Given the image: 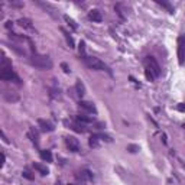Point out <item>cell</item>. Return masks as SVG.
<instances>
[{"label":"cell","instance_id":"obj_10","mask_svg":"<svg viewBox=\"0 0 185 185\" xmlns=\"http://www.w3.org/2000/svg\"><path fill=\"white\" fill-rule=\"evenodd\" d=\"M88 19L93 20V22H97V23H100L101 20H103V16H101V12L97 9H93L90 10V13H88Z\"/></svg>","mask_w":185,"mask_h":185},{"label":"cell","instance_id":"obj_23","mask_svg":"<svg viewBox=\"0 0 185 185\" xmlns=\"http://www.w3.org/2000/svg\"><path fill=\"white\" fill-rule=\"evenodd\" d=\"M145 75H146V78L149 81H155V78H156V77L153 75V72L149 71V70H145Z\"/></svg>","mask_w":185,"mask_h":185},{"label":"cell","instance_id":"obj_17","mask_svg":"<svg viewBox=\"0 0 185 185\" xmlns=\"http://www.w3.org/2000/svg\"><path fill=\"white\" fill-rule=\"evenodd\" d=\"M62 33H64V36H65V41H66V43L70 45V48H74V46H75V42H74L72 36H70V33L66 32L65 29H62Z\"/></svg>","mask_w":185,"mask_h":185},{"label":"cell","instance_id":"obj_12","mask_svg":"<svg viewBox=\"0 0 185 185\" xmlns=\"http://www.w3.org/2000/svg\"><path fill=\"white\" fill-rule=\"evenodd\" d=\"M80 175H78V178L80 179H82V181H91L93 179V174H91L88 169H82L81 172H78Z\"/></svg>","mask_w":185,"mask_h":185},{"label":"cell","instance_id":"obj_2","mask_svg":"<svg viewBox=\"0 0 185 185\" xmlns=\"http://www.w3.org/2000/svg\"><path fill=\"white\" fill-rule=\"evenodd\" d=\"M29 61H30V64L33 66H36L39 70H51L54 65L51 58L48 57V55H41V54H36V52L30 55Z\"/></svg>","mask_w":185,"mask_h":185},{"label":"cell","instance_id":"obj_27","mask_svg":"<svg viewBox=\"0 0 185 185\" xmlns=\"http://www.w3.org/2000/svg\"><path fill=\"white\" fill-rule=\"evenodd\" d=\"M10 5L14 6V7H22V6H23V3H19V2H10Z\"/></svg>","mask_w":185,"mask_h":185},{"label":"cell","instance_id":"obj_24","mask_svg":"<svg viewBox=\"0 0 185 185\" xmlns=\"http://www.w3.org/2000/svg\"><path fill=\"white\" fill-rule=\"evenodd\" d=\"M22 175H23V176H25V178H28V179H30V181H32V179H33V176H32V175H30V172H29V171H28V169H25V171H23V172H22Z\"/></svg>","mask_w":185,"mask_h":185},{"label":"cell","instance_id":"obj_15","mask_svg":"<svg viewBox=\"0 0 185 185\" xmlns=\"http://www.w3.org/2000/svg\"><path fill=\"white\" fill-rule=\"evenodd\" d=\"M28 136L30 138V140H32V143L35 145V146H38L39 142H38V132L35 130V129H30L28 133Z\"/></svg>","mask_w":185,"mask_h":185},{"label":"cell","instance_id":"obj_6","mask_svg":"<svg viewBox=\"0 0 185 185\" xmlns=\"http://www.w3.org/2000/svg\"><path fill=\"white\" fill-rule=\"evenodd\" d=\"M65 143H66V147H68L71 152H78V151H80V142H78L74 136H68V138L65 139Z\"/></svg>","mask_w":185,"mask_h":185},{"label":"cell","instance_id":"obj_28","mask_svg":"<svg viewBox=\"0 0 185 185\" xmlns=\"http://www.w3.org/2000/svg\"><path fill=\"white\" fill-rule=\"evenodd\" d=\"M6 28L12 29V28H13V22H12V20H7V22H6Z\"/></svg>","mask_w":185,"mask_h":185},{"label":"cell","instance_id":"obj_30","mask_svg":"<svg viewBox=\"0 0 185 185\" xmlns=\"http://www.w3.org/2000/svg\"><path fill=\"white\" fill-rule=\"evenodd\" d=\"M55 185H62V184H61V182H59V181H58V182H57V184H55Z\"/></svg>","mask_w":185,"mask_h":185},{"label":"cell","instance_id":"obj_1","mask_svg":"<svg viewBox=\"0 0 185 185\" xmlns=\"http://www.w3.org/2000/svg\"><path fill=\"white\" fill-rule=\"evenodd\" d=\"M0 78L3 81H13L16 84H20V78L19 75L13 71V68H12V62L9 61V58H6L3 55L2 58V64H0Z\"/></svg>","mask_w":185,"mask_h":185},{"label":"cell","instance_id":"obj_5","mask_svg":"<svg viewBox=\"0 0 185 185\" xmlns=\"http://www.w3.org/2000/svg\"><path fill=\"white\" fill-rule=\"evenodd\" d=\"M178 61L181 65L185 62V36L178 39Z\"/></svg>","mask_w":185,"mask_h":185},{"label":"cell","instance_id":"obj_22","mask_svg":"<svg viewBox=\"0 0 185 185\" xmlns=\"http://www.w3.org/2000/svg\"><path fill=\"white\" fill-rule=\"evenodd\" d=\"M64 19H65V22H66V23H68V25H70V26H71V29H72V30H77V29H78V25H77L75 22H74V20H72L71 18H70V16H66V14H65V16H64Z\"/></svg>","mask_w":185,"mask_h":185},{"label":"cell","instance_id":"obj_14","mask_svg":"<svg viewBox=\"0 0 185 185\" xmlns=\"http://www.w3.org/2000/svg\"><path fill=\"white\" fill-rule=\"evenodd\" d=\"M3 97H5V100L9 101V103H13V101H18V100H19V95L16 94V93H3Z\"/></svg>","mask_w":185,"mask_h":185},{"label":"cell","instance_id":"obj_25","mask_svg":"<svg viewBox=\"0 0 185 185\" xmlns=\"http://www.w3.org/2000/svg\"><path fill=\"white\" fill-rule=\"evenodd\" d=\"M127 149L130 152H136V151H139V146H136V145H129Z\"/></svg>","mask_w":185,"mask_h":185},{"label":"cell","instance_id":"obj_4","mask_svg":"<svg viewBox=\"0 0 185 185\" xmlns=\"http://www.w3.org/2000/svg\"><path fill=\"white\" fill-rule=\"evenodd\" d=\"M143 64H145V70L152 71L153 75L156 77V78L161 75V66H159L158 61L153 57H146V58H145V61H143Z\"/></svg>","mask_w":185,"mask_h":185},{"label":"cell","instance_id":"obj_13","mask_svg":"<svg viewBox=\"0 0 185 185\" xmlns=\"http://www.w3.org/2000/svg\"><path fill=\"white\" fill-rule=\"evenodd\" d=\"M75 90H77V94L80 95V97H82V95L86 94V87H84V84H82V81L81 80H77Z\"/></svg>","mask_w":185,"mask_h":185},{"label":"cell","instance_id":"obj_11","mask_svg":"<svg viewBox=\"0 0 185 185\" xmlns=\"http://www.w3.org/2000/svg\"><path fill=\"white\" fill-rule=\"evenodd\" d=\"M33 168H35V169H36V171H38L41 175H43V176L49 174V169H48L45 165H42V163H36V162H35V163H33Z\"/></svg>","mask_w":185,"mask_h":185},{"label":"cell","instance_id":"obj_18","mask_svg":"<svg viewBox=\"0 0 185 185\" xmlns=\"http://www.w3.org/2000/svg\"><path fill=\"white\" fill-rule=\"evenodd\" d=\"M100 140H101V139H100V135H93V136L90 138V146L91 147H97L99 146V143H100Z\"/></svg>","mask_w":185,"mask_h":185},{"label":"cell","instance_id":"obj_9","mask_svg":"<svg viewBox=\"0 0 185 185\" xmlns=\"http://www.w3.org/2000/svg\"><path fill=\"white\" fill-rule=\"evenodd\" d=\"M18 23H19L20 28L26 29V30H33V22L30 19H28V18H20L18 20Z\"/></svg>","mask_w":185,"mask_h":185},{"label":"cell","instance_id":"obj_16","mask_svg":"<svg viewBox=\"0 0 185 185\" xmlns=\"http://www.w3.org/2000/svg\"><path fill=\"white\" fill-rule=\"evenodd\" d=\"M41 158H42V161L45 162H52V153L51 151H41Z\"/></svg>","mask_w":185,"mask_h":185},{"label":"cell","instance_id":"obj_8","mask_svg":"<svg viewBox=\"0 0 185 185\" xmlns=\"http://www.w3.org/2000/svg\"><path fill=\"white\" fill-rule=\"evenodd\" d=\"M38 124L39 127H41V130L42 132H54V124L51 123V122H48V120H43V119H39L38 120Z\"/></svg>","mask_w":185,"mask_h":185},{"label":"cell","instance_id":"obj_29","mask_svg":"<svg viewBox=\"0 0 185 185\" xmlns=\"http://www.w3.org/2000/svg\"><path fill=\"white\" fill-rule=\"evenodd\" d=\"M178 110H179V111H184L185 107H184V106H178Z\"/></svg>","mask_w":185,"mask_h":185},{"label":"cell","instance_id":"obj_20","mask_svg":"<svg viewBox=\"0 0 185 185\" xmlns=\"http://www.w3.org/2000/svg\"><path fill=\"white\" fill-rule=\"evenodd\" d=\"M156 3L158 5H161L162 7H165L166 10H168V12H169V13H174V7H172L171 5H169V3H168V2H163V0H156Z\"/></svg>","mask_w":185,"mask_h":185},{"label":"cell","instance_id":"obj_26","mask_svg":"<svg viewBox=\"0 0 185 185\" xmlns=\"http://www.w3.org/2000/svg\"><path fill=\"white\" fill-rule=\"evenodd\" d=\"M61 66H62V70H64V72H66V74L70 72V66L66 65L65 62H62V64H61Z\"/></svg>","mask_w":185,"mask_h":185},{"label":"cell","instance_id":"obj_7","mask_svg":"<svg viewBox=\"0 0 185 185\" xmlns=\"http://www.w3.org/2000/svg\"><path fill=\"white\" fill-rule=\"evenodd\" d=\"M81 110H84L87 113H91V114H97V109H95V106L91 103V101H84V100H81L80 103H78Z\"/></svg>","mask_w":185,"mask_h":185},{"label":"cell","instance_id":"obj_21","mask_svg":"<svg viewBox=\"0 0 185 185\" xmlns=\"http://www.w3.org/2000/svg\"><path fill=\"white\" fill-rule=\"evenodd\" d=\"M71 129H72V130H75V132H78V133H84V132H86V127H84L81 123H78V122L74 123V124H71Z\"/></svg>","mask_w":185,"mask_h":185},{"label":"cell","instance_id":"obj_19","mask_svg":"<svg viewBox=\"0 0 185 185\" xmlns=\"http://www.w3.org/2000/svg\"><path fill=\"white\" fill-rule=\"evenodd\" d=\"M75 120L78 123H91V122H93V117H87L84 114H80V116L75 117Z\"/></svg>","mask_w":185,"mask_h":185},{"label":"cell","instance_id":"obj_3","mask_svg":"<svg viewBox=\"0 0 185 185\" xmlns=\"http://www.w3.org/2000/svg\"><path fill=\"white\" fill-rule=\"evenodd\" d=\"M82 61H84V64H86L90 70H95V71H106V72H109L110 75H111V70H110L109 66L106 65L101 59H99V58L87 57V55H86V57H82Z\"/></svg>","mask_w":185,"mask_h":185}]
</instances>
